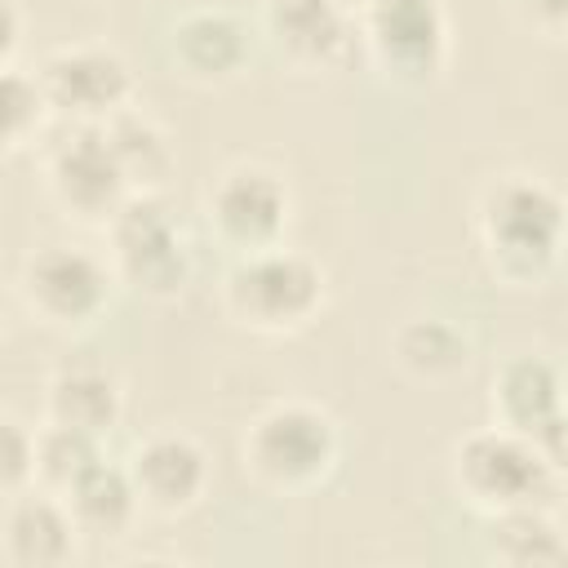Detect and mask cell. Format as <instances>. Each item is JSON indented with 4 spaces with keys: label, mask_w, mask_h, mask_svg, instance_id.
<instances>
[{
    "label": "cell",
    "mask_w": 568,
    "mask_h": 568,
    "mask_svg": "<svg viewBox=\"0 0 568 568\" xmlns=\"http://www.w3.org/2000/svg\"><path fill=\"white\" fill-rule=\"evenodd\" d=\"M479 240L493 271L510 284H541L559 262L564 200L528 173H506L479 200Z\"/></svg>",
    "instance_id": "cell-1"
},
{
    "label": "cell",
    "mask_w": 568,
    "mask_h": 568,
    "mask_svg": "<svg viewBox=\"0 0 568 568\" xmlns=\"http://www.w3.org/2000/svg\"><path fill=\"white\" fill-rule=\"evenodd\" d=\"M240 457L262 488L293 497L333 475L342 457V435L320 404L284 399L253 417V426L240 439Z\"/></svg>",
    "instance_id": "cell-2"
},
{
    "label": "cell",
    "mask_w": 568,
    "mask_h": 568,
    "mask_svg": "<svg viewBox=\"0 0 568 568\" xmlns=\"http://www.w3.org/2000/svg\"><path fill=\"white\" fill-rule=\"evenodd\" d=\"M222 306L253 333H297L324 306V271L284 244L240 253L222 280Z\"/></svg>",
    "instance_id": "cell-3"
},
{
    "label": "cell",
    "mask_w": 568,
    "mask_h": 568,
    "mask_svg": "<svg viewBox=\"0 0 568 568\" xmlns=\"http://www.w3.org/2000/svg\"><path fill=\"white\" fill-rule=\"evenodd\" d=\"M559 470L564 466H555L532 439L506 426H484L453 448V484L462 501L475 506L479 515L546 506V497L559 484Z\"/></svg>",
    "instance_id": "cell-4"
},
{
    "label": "cell",
    "mask_w": 568,
    "mask_h": 568,
    "mask_svg": "<svg viewBox=\"0 0 568 568\" xmlns=\"http://www.w3.org/2000/svg\"><path fill=\"white\" fill-rule=\"evenodd\" d=\"M111 271L146 297H178L191 280V248L160 191H133L106 222Z\"/></svg>",
    "instance_id": "cell-5"
},
{
    "label": "cell",
    "mask_w": 568,
    "mask_h": 568,
    "mask_svg": "<svg viewBox=\"0 0 568 568\" xmlns=\"http://www.w3.org/2000/svg\"><path fill=\"white\" fill-rule=\"evenodd\" d=\"M368 62L408 89L435 84L448 67V13L439 0H368L355 9Z\"/></svg>",
    "instance_id": "cell-6"
},
{
    "label": "cell",
    "mask_w": 568,
    "mask_h": 568,
    "mask_svg": "<svg viewBox=\"0 0 568 568\" xmlns=\"http://www.w3.org/2000/svg\"><path fill=\"white\" fill-rule=\"evenodd\" d=\"M115 271L75 244H44L18 271L22 306L53 333L89 328L111 302Z\"/></svg>",
    "instance_id": "cell-7"
},
{
    "label": "cell",
    "mask_w": 568,
    "mask_h": 568,
    "mask_svg": "<svg viewBox=\"0 0 568 568\" xmlns=\"http://www.w3.org/2000/svg\"><path fill=\"white\" fill-rule=\"evenodd\" d=\"M36 84L53 115L71 124H106L124 106H133V71L111 44H62L53 49Z\"/></svg>",
    "instance_id": "cell-8"
},
{
    "label": "cell",
    "mask_w": 568,
    "mask_h": 568,
    "mask_svg": "<svg viewBox=\"0 0 568 568\" xmlns=\"http://www.w3.org/2000/svg\"><path fill=\"white\" fill-rule=\"evenodd\" d=\"M44 186L67 217L89 226H106L111 213L133 195L102 124H71V133L44 160Z\"/></svg>",
    "instance_id": "cell-9"
},
{
    "label": "cell",
    "mask_w": 568,
    "mask_h": 568,
    "mask_svg": "<svg viewBox=\"0 0 568 568\" xmlns=\"http://www.w3.org/2000/svg\"><path fill=\"white\" fill-rule=\"evenodd\" d=\"M293 213L284 178L266 164H231L209 191V226L235 253L280 244Z\"/></svg>",
    "instance_id": "cell-10"
},
{
    "label": "cell",
    "mask_w": 568,
    "mask_h": 568,
    "mask_svg": "<svg viewBox=\"0 0 568 568\" xmlns=\"http://www.w3.org/2000/svg\"><path fill=\"white\" fill-rule=\"evenodd\" d=\"M493 426L532 439L564 466V377L541 355H515L493 377Z\"/></svg>",
    "instance_id": "cell-11"
},
{
    "label": "cell",
    "mask_w": 568,
    "mask_h": 568,
    "mask_svg": "<svg viewBox=\"0 0 568 568\" xmlns=\"http://www.w3.org/2000/svg\"><path fill=\"white\" fill-rule=\"evenodd\" d=\"M124 470L138 493V506L151 515H186L191 506H200V497L209 493V479H213L209 453L182 430L142 439Z\"/></svg>",
    "instance_id": "cell-12"
},
{
    "label": "cell",
    "mask_w": 568,
    "mask_h": 568,
    "mask_svg": "<svg viewBox=\"0 0 568 568\" xmlns=\"http://www.w3.org/2000/svg\"><path fill=\"white\" fill-rule=\"evenodd\" d=\"M266 31L293 67L320 71L346 58L355 13L342 0H266Z\"/></svg>",
    "instance_id": "cell-13"
},
{
    "label": "cell",
    "mask_w": 568,
    "mask_h": 568,
    "mask_svg": "<svg viewBox=\"0 0 568 568\" xmlns=\"http://www.w3.org/2000/svg\"><path fill=\"white\" fill-rule=\"evenodd\" d=\"M248 27L226 9H191L169 31L173 67L195 84H226L248 67Z\"/></svg>",
    "instance_id": "cell-14"
},
{
    "label": "cell",
    "mask_w": 568,
    "mask_h": 568,
    "mask_svg": "<svg viewBox=\"0 0 568 568\" xmlns=\"http://www.w3.org/2000/svg\"><path fill=\"white\" fill-rule=\"evenodd\" d=\"M80 528L71 524L58 493H18L4 510V555L22 568H62L75 559Z\"/></svg>",
    "instance_id": "cell-15"
},
{
    "label": "cell",
    "mask_w": 568,
    "mask_h": 568,
    "mask_svg": "<svg viewBox=\"0 0 568 568\" xmlns=\"http://www.w3.org/2000/svg\"><path fill=\"white\" fill-rule=\"evenodd\" d=\"M124 417V390L106 368H62L44 386V422L106 439Z\"/></svg>",
    "instance_id": "cell-16"
},
{
    "label": "cell",
    "mask_w": 568,
    "mask_h": 568,
    "mask_svg": "<svg viewBox=\"0 0 568 568\" xmlns=\"http://www.w3.org/2000/svg\"><path fill=\"white\" fill-rule=\"evenodd\" d=\"M71 524L80 528V537H98V541H111V537H124L133 528V519L142 515L138 506V493L129 484V470L124 466H111V462H93L67 493H58Z\"/></svg>",
    "instance_id": "cell-17"
},
{
    "label": "cell",
    "mask_w": 568,
    "mask_h": 568,
    "mask_svg": "<svg viewBox=\"0 0 568 568\" xmlns=\"http://www.w3.org/2000/svg\"><path fill=\"white\" fill-rule=\"evenodd\" d=\"M111 151H115V164L129 182V191H160L173 173V142L164 133V124L138 106H124L120 115H111L102 124Z\"/></svg>",
    "instance_id": "cell-18"
},
{
    "label": "cell",
    "mask_w": 568,
    "mask_h": 568,
    "mask_svg": "<svg viewBox=\"0 0 568 568\" xmlns=\"http://www.w3.org/2000/svg\"><path fill=\"white\" fill-rule=\"evenodd\" d=\"M484 546H488V559L506 568H550V564H564L568 555L564 532L546 506H515V510L488 515Z\"/></svg>",
    "instance_id": "cell-19"
},
{
    "label": "cell",
    "mask_w": 568,
    "mask_h": 568,
    "mask_svg": "<svg viewBox=\"0 0 568 568\" xmlns=\"http://www.w3.org/2000/svg\"><path fill=\"white\" fill-rule=\"evenodd\" d=\"M395 359L413 373V377H426V382H444V377H457L466 364H470V342L457 324L439 320V315H417L408 324H399L395 333Z\"/></svg>",
    "instance_id": "cell-20"
},
{
    "label": "cell",
    "mask_w": 568,
    "mask_h": 568,
    "mask_svg": "<svg viewBox=\"0 0 568 568\" xmlns=\"http://www.w3.org/2000/svg\"><path fill=\"white\" fill-rule=\"evenodd\" d=\"M98 457H102V439H93L84 430L53 426V422H44V430H36V479L49 493H67Z\"/></svg>",
    "instance_id": "cell-21"
},
{
    "label": "cell",
    "mask_w": 568,
    "mask_h": 568,
    "mask_svg": "<svg viewBox=\"0 0 568 568\" xmlns=\"http://www.w3.org/2000/svg\"><path fill=\"white\" fill-rule=\"evenodd\" d=\"M49 120V102L36 84V75L18 67H0V155H13L40 138Z\"/></svg>",
    "instance_id": "cell-22"
},
{
    "label": "cell",
    "mask_w": 568,
    "mask_h": 568,
    "mask_svg": "<svg viewBox=\"0 0 568 568\" xmlns=\"http://www.w3.org/2000/svg\"><path fill=\"white\" fill-rule=\"evenodd\" d=\"M36 479V430L13 413H0V493L13 497Z\"/></svg>",
    "instance_id": "cell-23"
},
{
    "label": "cell",
    "mask_w": 568,
    "mask_h": 568,
    "mask_svg": "<svg viewBox=\"0 0 568 568\" xmlns=\"http://www.w3.org/2000/svg\"><path fill=\"white\" fill-rule=\"evenodd\" d=\"M519 9H524V18H528L537 31H546V36H559V31H564L568 0H519Z\"/></svg>",
    "instance_id": "cell-24"
},
{
    "label": "cell",
    "mask_w": 568,
    "mask_h": 568,
    "mask_svg": "<svg viewBox=\"0 0 568 568\" xmlns=\"http://www.w3.org/2000/svg\"><path fill=\"white\" fill-rule=\"evenodd\" d=\"M22 49V13L13 9V0H0V67H13Z\"/></svg>",
    "instance_id": "cell-25"
},
{
    "label": "cell",
    "mask_w": 568,
    "mask_h": 568,
    "mask_svg": "<svg viewBox=\"0 0 568 568\" xmlns=\"http://www.w3.org/2000/svg\"><path fill=\"white\" fill-rule=\"evenodd\" d=\"M342 4H346V9L355 13V9H359V4H368V0H342Z\"/></svg>",
    "instance_id": "cell-26"
},
{
    "label": "cell",
    "mask_w": 568,
    "mask_h": 568,
    "mask_svg": "<svg viewBox=\"0 0 568 568\" xmlns=\"http://www.w3.org/2000/svg\"><path fill=\"white\" fill-rule=\"evenodd\" d=\"M0 337H4V302H0Z\"/></svg>",
    "instance_id": "cell-27"
}]
</instances>
